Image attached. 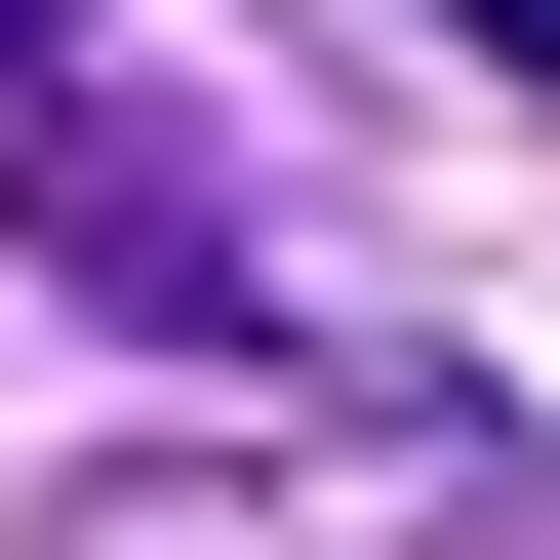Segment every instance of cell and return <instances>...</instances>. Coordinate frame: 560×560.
<instances>
[{
	"label": "cell",
	"instance_id": "obj_1",
	"mask_svg": "<svg viewBox=\"0 0 560 560\" xmlns=\"http://www.w3.org/2000/svg\"><path fill=\"white\" fill-rule=\"evenodd\" d=\"M0 200H40L81 320H241V161H200L161 81H81V40H40V161H0Z\"/></svg>",
	"mask_w": 560,
	"mask_h": 560
},
{
	"label": "cell",
	"instance_id": "obj_2",
	"mask_svg": "<svg viewBox=\"0 0 560 560\" xmlns=\"http://www.w3.org/2000/svg\"><path fill=\"white\" fill-rule=\"evenodd\" d=\"M40 40H81V0H0V81H40Z\"/></svg>",
	"mask_w": 560,
	"mask_h": 560
},
{
	"label": "cell",
	"instance_id": "obj_3",
	"mask_svg": "<svg viewBox=\"0 0 560 560\" xmlns=\"http://www.w3.org/2000/svg\"><path fill=\"white\" fill-rule=\"evenodd\" d=\"M480 40H521V81H560V0H480Z\"/></svg>",
	"mask_w": 560,
	"mask_h": 560
}]
</instances>
